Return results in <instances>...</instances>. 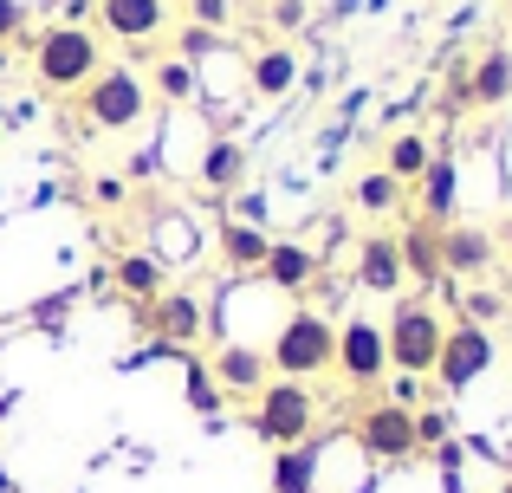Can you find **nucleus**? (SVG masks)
Wrapping results in <instances>:
<instances>
[{
	"label": "nucleus",
	"instance_id": "34",
	"mask_svg": "<svg viewBox=\"0 0 512 493\" xmlns=\"http://www.w3.org/2000/svg\"><path fill=\"white\" fill-rule=\"evenodd\" d=\"M389 377H396V383H389V403H402V409L422 403V377H402V370H389Z\"/></svg>",
	"mask_w": 512,
	"mask_h": 493
},
{
	"label": "nucleus",
	"instance_id": "5",
	"mask_svg": "<svg viewBox=\"0 0 512 493\" xmlns=\"http://www.w3.org/2000/svg\"><path fill=\"white\" fill-rule=\"evenodd\" d=\"M441 338H448V318L435 305L409 299V305H389V325H383V351H389V370L402 377H435V357H441Z\"/></svg>",
	"mask_w": 512,
	"mask_h": 493
},
{
	"label": "nucleus",
	"instance_id": "8",
	"mask_svg": "<svg viewBox=\"0 0 512 493\" xmlns=\"http://www.w3.org/2000/svg\"><path fill=\"white\" fill-rule=\"evenodd\" d=\"M493 357H500V351H493V331L454 318L448 338H441V357H435V377H428V383H435L441 396H467V390H474V383L493 370Z\"/></svg>",
	"mask_w": 512,
	"mask_h": 493
},
{
	"label": "nucleus",
	"instance_id": "33",
	"mask_svg": "<svg viewBox=\"0 0 512 493\" xmlns=\"http://www.w3.org/2000/svg\"><path fill=\"white\" fill-rule=\"evenodd\" d=\"M26 26H33V7L26 0H0V46H13Z\"/></svg>",
	"mask_w": 512,
	"mask_h": 493
},
{
	"label": "nucleus",
	"instance_id": "19",
	"mask_svg": "<svg viewBox=\"0 0 512 493\" xmlns=\"http://www.w3.org/2000/svg\"><path fill=\"white\" fill-rule=\"evenodd\" d=\"M111 286L124 292L130 305H150V299H163V292H169V266L156 260L150 247H137V253H117V266H111Z\"/></svg>",
	"mask_w": 512,
	"mask_h": 493
},
{
	"label": "nucleus",
	"instance_id": "12",
	"mask_svg": "<svg viewBox=\"0 0 512 493\" xmlns=\"http://www.w3.org/2000/svg\"><path fill=\"white\" fill-rule=\"evenodd\" d=\"M493 266H500V241H493L487 228H474V221H454V228H441V273H448V279L480 286Z\"/></svg>",
	"mask_w": 512,
	"mask_h": 493
},
{
	"label": "nucleus",
	"instance_id": "4",
	"mask_svg": "<svg viewBox=\"0 0 512 493\" xmlns=\"http://www.w3.org/2000/svg\"><path fill=\"white\" fill-rule=\"evenodd\" d=\"M318 390L312 383H292V377H273L260 396H253V409H247V429L260 435L266 448H299V442H312L318 435Z\"/></svg>",
	"mask_w": 512,
	"mask_h": 493
},
{
	"label": "nucleus",
	"instance_id": "17",
	"mask_svg": "<svg viewBox=\"0 0 512 493\" xmlns=\"http://www.w3.org/2000/svg\"><path fill=\"white\" fill-rule=\"evenodd\" d=\"M318 273H325V260L305 241H273V253H266V266H260V279L273 292H286V299H305V292L318 286Z\"/></svg>",
	"mask_w": 512,
	"mask_h": 493
},
{
	"label": "nucleus",
	"instance_id": "36",
	"mask_svg": "<svg viewBox=\"0 0 512 493\" xmlns=\"http://www.w3.org/2000/svg\"><path fill=\"white\" fill-rule=\"evenodd\" d=\"M91 202H98V208H117V202H124V182H117V176H98V182H91Z\"/></svg>",
	"mask_w": 512,
	"mask_h": 493
},
{
	"label": "nucleus",
	"instance_id": "38",
	"mask_svg": "<svg viewBox=\"0 0 512 493\" xmlns=\"http://www.w3.org/2000/svg\"><path fill=\"white\" fill-rule=\"evenodd\" d=\"M461 461H467V455H461V442H454V435H448V442L435 448V468H448V474H454V468H461Z\"/></svg>",
	"mask_w": 512,
	"mask_h": 493
},
{
	"label": "nucleus",
	"instance_id": "11",
	"mask_svg": "<svg viewBox=\"0 0 512 493\" xmlns=\"http://www.w3.org/2000/svg\"><path fill=\"white\" fill-rule=\"evenodd\" d=\"M299 52L286 46V39H273V46L247 52V65H240V98H260V104H279L299 91Z\"/></svg>",
	"mask_w": 512,
	"mask_h": 493
},
{
	"label": "nucleus",
	"instance_id": "20",
	"mask_svg": "<svg viewBox=\"0 0 512 493\" xmlns=\"http://www.w3.org/2000/svg\"><path fill=\"white\" fill-rule=\"evenodd\" d=\"M467 104L474 111H500L512 104V46H487L467 72Z\"/></svg>",
	"mask_w": 512,
	"mask_h": 493
},
{
	"label": "nucleus",
	"instance_id": "42",
	"mask_svg": "<svg viewBox=\"0 0 512 493\" xmlns=\"http://www.w3.org/2000/svg\"><path fill=\"white\" fill-rule=\"evenodd\" d=\"M506 493H512V487H506Z\"/></svg>",
	"mask_w": 512,
	"mask_h": 493
},
{
	"label": "nucleus",
	"instance_id": "1",
	"mask_svg": "<svg viewBox=\"0 0 512 493\" xmlns=\"http://www.w3.org/2000/svg\"><path fill=\"white\" fill-rule=\"evenodd\" d=\"M72 104H78V124H85L91 137H124V130H137L143 117H150L156 98H150V78H143L137 65L104 59Z\"/></svg>",
	"mask_w": 512,
	"mask_h": 493
},
{
	"label": "nucleus",
	"instance_id": "15",
	"mask_svg": "<svg viewBox=\"0 0 512 493\" xmlns=\"http://www.w3.org/2000/svg\"><path fill=\"white\" fill-rule=\"evenodd\" d=\"M208 370H214V383H221V396H260L266 383H273L266 351H260V344H240V338H227L221 351L208 357Z\"/></svg>",
	"mask_w": 512,
	"mask_h": 493
},
{
	"label": "nucleus",
	"instance_id": "14",
	"mask_svg": "<svg viewBox=\"0 0 512 493\" xmlns=\"http://www.w3.org/2000/svg\"><path fill=\"white\" fill-rule=\"evenodd\" d=\"M350 286L357 292H376V299H396L402 292V253H396V234H370L350 253Z\"/></svg>",
	"mask_w": 512,
	"mask_h": 493
},
{
	"label": "nucleus",
	"instance_id": "23",
	"mask_svg": "<svg viewBox=\"0 0 512 493\" xmlns=\"http://www.w3.org/2000/svg\"><path fill=\"white\" fill-rule=\"evenodd\" d=\"M350 208L357 215H396V208H409V182H396L389 169H363L350 182Z\"/></svg>",
	"mask_w": 512,
	"mask_h": 493
},
{
	"label": "nucleus",
	"instance_id": "9",
	"mask_svg": "<svg viewBox=\"0 0 512 493\" xmlns=\"http://www.w3.org/2000/svg\"><path fill=\"white\" fill-rule=\"evenodd\" d=\"M331 370L350 383V390H376V383L389 377V351H383V325L376 318H344L338 325V357H331Z\"/></svg>",
	"mask_w": 512,
	"mask_h": 493
},
{
	"label": "nucleus",
	"instance_id": "6",
	"mask_svg": "<svg viewBox=\"0 0 512 493\" xmlns=\"http://www.w3.org/2000/svg\"><path fill=\"white\" fill-rule=\"evenodd\" d=\"M137 325L150 331V344H169L175 364H182V357L195 351L201 338H214V312H208V299H201V292H188V286H169L163 299L137 305Z\"/></svg>",
	"mask_w": 512,
	"mask_h": 493
},
{
	"label": "nucleus",
	"instance_id": "22",
	"mask_svg": "<svg viewBox=\"0 0 512 493\" xmlns=\"http://www.w3.org/2000/svg\"><path fill=\"white\" fill-rule=\"evenodd\" d=\"M435 163V137H422V130H396V137L383 143V150H376V169H389V176L396 182H422V169Z\"/></svg>",
	"mask_w": 512,
	"mask_h": 493
},
{
	"label": "nucleus",
	"instance_id": "31",
	"mask_svg": "<svg viewBox=\"0 0 512 493\" xmlns=\"http://www.w3.org/2000/svg\"><path fill=\"white\" fill-rule=\"evenodd\" d=\"M266 26H273L279 39L305 33V26H312V0H266Z\"/></svg>",
	"mask_w": 512,
	"mask_h": 493
},
{
	"label": "nucleus",
	"instance_id": "35",
	"mask_svg": "<svg viewBox=\"0 0 512 493\" xmlns=\"http://www.w3.org/2000/svg\"><path fill=\"white\" fill-rule=\"evenodd\" d=\"M156 169H163V156H156V150H130L124 176H130V182H143V176H156Z\"/></svg>",
	"mask_w": 512,
	"mask_h": 493
},
{
	"label": "nucleus",
	"instance_id": "10",
	"mask_svg": "<svg viewBox=\"0 0 512 493\" xmlns=\"http://www.w3.org/2000/svg\"><path fill=\"white\" fill-rule=\"evenodd\" d=\"M175 0H98V33L117 46H156L169 33Z\"/></svg>",
	"mask_w": 512,
	"mask_h": 493
},
{
	"label": "nucleus",
	"instance_id": "40",
	"mask_svg": "<svg viewBox=\"0 0 512 493\" xmlns=\"http://www.w3.org/2000/svg\"><path fill=\"white\" fill-rule=\"evenodd\" d=\"M0 117H7V104H0Z\"/></svg>",
	"mask_w": 512,
	"mask_h": 493
},
{
	"label": "nucleus",
	"instance_id": "29",
	"mask_svg": "<svg viewBox=\"0 0 512 493\" xmlns=\"http://www.w3.org/2000/svg\"><path fill=\"white\" fill-rule=\"evenodd\" d=\"M448 435H454L448 409H441V403H415V455H435Z\"/></svg>",
	"mask_w": 512,
	"mask_h": 493
},
{
	"label": "nucleus",
	"instance_id": "2",
	"mask_svg": "<svg viewBox=\"0 0 512 493\" xmlns=\"http://www.w3.org/2000/svg\"><path fill=\"white\" fill-rule=\"evenodd\" d=\"M104 65V39L98 26L85 20H52L46 33H33V85L59 91V98H78L85 78Z\"/></svg>",
	"mask_w": 512,
	"mask_h": 493
},
{
	"label": "nucleus",
	"instance_id": "25",
	"mask_svg": "<svg viewBox=\"0 0 512 493\" xmlns=\"http://www.w3.org/2000/svg\"><path fill=\"white\" fill-rule=\"evenodd\" d=\"M273 493H318V448H273Z\"/></svg>",
	"mask_w": 512,
	"mask_h": 493
},
{
	"label": "nucleus",
	"instance_id": "26",
	"mask_svg": "<svg viewBox=\"0 0 512 493\" xmlns=\"http://www.w3.org/2000/svg\"><path fill=\"white\" fill-rule=\"evenodd\" d=\"M163 46L175 52V59H188V65L201 72L208 59H221V52H227V33H208V26L188 20V26H175V33H163Z\"/></svg>",
	"mask_w": 512,
	"mask_h": 493
},
{
	"label": "nucleus",
	"instance_id": "41",
	"mask_svg": "<svg viewBox=\"0 0 512 493\" xmlns=\"http://www.w3.org/2000/svg\"><path fill=\"white\" fill-rule=\"evenodd\" d=\"M506 13H512V0H506Z\"/></svg>",
	"mask_w": 512,
	"mask_h": 493
},
{
	"label": "nucleus",
	"instance_id": "37",
	"mask_svg": "<svg viewBox=\"0 0 512 493\" xmlns=\"http://www.w3.org/2000/svg\"><path fill=\"white\" fill-rule=\"evenodd\" d=\"M227 221H253V228H266V202H260V195H240Z\"/></svg>",
	"mask_w": 512,
	"mask_h": 493
},
{
	"label": "nucleus",
	"instance_id": "24",
	"mask_svg": "<svg viewBox=\"0 0 512 493\" xmlns=\"http://www.w3.org/2000/svg\"><path fill=\"white\" fill-rule=\"evenodd\" d=\"M150 98H163V104H201V72L188 59H175V52H156V65H150Z\"/></svg>",
	"mask_w": 512,
	"mask_h": 493
},
{
	"label": "nucleus",
	"instance_id": "39",
	"mask_svg": "<svg viewBox=\"0 0 512 493\" xmlns=\"http://www.w3.org/2000/svg\"><path fill=\"white\" fill-rule=\"evenodd\" d=\"M0 493H13V481H7V468H0Z\"/></svg>",
	"mask_w": 512,
	"mask_h": 493
},
{
	"label": "nucleus",
	"instance_id": "13",
	"mask_svg": "<svg viewBox=\"0 0 512 493\" xmlns=\"http://www.w3.org/2000/svg\"><path fill=\"white\" fill-rule=\"evenodd\" d=\"M409 202H415V221L454 228V221H461V163H454L448 150H435V163L422 169V182L409 189Z\"/></svg>",
	"mask_w": 512,
	"mask_h": 493
},
{
	"label": "nucleus",
	"instance_id": "21",
	"mask_svg": "<svg viewBox=\"0 0 512 493\" xmlns=\"http://www.w3.org/2000/svg\"><path fill=\"white\" fill-rule=\"evenodd\" d=\"M214 253L227 260V273H260L266 253H273V234L253 228V221H221L214 228Z\"/></svg>",
	"mask_w": 512,
	"mask_h": 493
},
{
	"label": "nucleus",
	"instance_id": "32",
	"mask_svg": "<svg viewBox=\"0 0 512 493\" xmlns=\"http://www.w3.org/2000/svg\"><path fill=\"white\" fill-rule=\"evenodd\" d=\"M182 7H188V20H195V26H208V33H234V0H182Z\"/></svg>",
	"mask_w": 512,
	"mask_h": 493
},
{
	"label": "nucleus",
	"instance_id": "7",
	"mask_svg": "<svg viewBox=\"0 0 512 493\" xmlns=\"http://www.w3.org/2000/svg\"><path fill=\"white\" fill-rule=\"evenodd\" d=\"M357 448L376 461V468H396V461H415V409L389 403V396H370L350 422Z\"/></svg>",
	"mask_w": 512,
	"mask_h": 493
},
{
	"label": "nucleus",
	"instance_id": "30",
	"mask_svg": "<svg viewBox=\"0 0 512 493\" xmlns=\"http://www.w3.org/2000/svg\"><path fill=\"white\" fill-rule=\"evenodd\" d=\"M467 72H474V59H448V72H441V117H467L474 104H467Z\"/></svg>",
	"mask_w": 512,
	"mask_h": 493
},
{
	"label": "nucleus",
	"instance_id": "18",
	"mask_svg": "<svg viewBox=\"0 0 512 493\" xmlns=\"http://www.w3.org/2000/svg\"><path fill=\"white\" fill-rule=\"evenodd\" d=\"M396 253H402V279H409V286H448V273H441V228L409 221V228L396 234Z\"/></svg>",
	"mask_w": 512,
	"mask_h": 493
},
{
	"label": "nucleus",
	"instance_id": "3",
	"mask_svg": "<svg viewBox=\"0 0 512 493\" xmlns=\"http://www.w3.org/2000/svg\"><path fill=\"white\" fill-rule=\"evenodd\" d=\"M338 357V325H331L318 305H299V312L279 318L273 344H266V364L273 377H292V383H318Z\"/></svg>",
	"mask_w": 512,
	"mask_h": 493
},
{
	"label": "nucleus",
	"instance_id": "27",
	"mask_svg": "<svg viewBox=\"0 0 512 493\" xmlns=\"http://www.w3.org/2000/svg\"><path fill=\"white\" fill-rule=\"evenodd\" d=\"M182 390H188V409L195 416H221V383H214V370H208V357H182Z\"/></svg>",
	"mask_w": 512,
	"mask_h": 493
},
{
	"label": "nucleus",
	"instance_id": "28",
	"mask_svg": "<svg viewBox=\"0 0 512 493\" xmlns=\"http://www.w3.org/2000/svg\"><path fill=\"white\" fill-rule=\"evenodd\" d=\"M506 312H512L506 292H493V286H467V292H461V318H467V325H480V331H493Z\"/></svg>",
	"mask_w": 512,
	"mask_h": 493
},
{
	"label": "nucleus",
	"instance_id": "16",
	"mask_svg": "<svg viewBox=\"0 0 512 493\" xmlns=\"http://www.w3.org/2000/svg\"><path fill=\"white\" fill-rule=\"evenodd\" d=\"M247 169H253V150L240 137H208V143H201V156H195V182L208 195H240Z\"/></svg>",
	"mask_w": 512,
	"mask_h": 493
}]
</instances>
